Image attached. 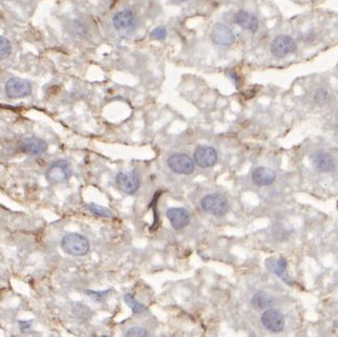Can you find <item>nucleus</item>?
Here are the masks:
<instances>
[{
    "label": "nucleus",
    "mask_w": 338,
    "mask_h": 337,
    "mask_svg": "<svg viewBox=\"0 0 338 337\" xmlns=\"http://www.w3.org/2000/svg\"><path fill=\"white\" fill-rule=\"evenodd\" d=\"M61 248L72 256H84L89 251V243L85 236L79 233H68L63 236Z\"/></svg>",
    "instance_id": "f257e3e1"
},
{
    "label": "nucleus",
    "mask_w": 338,
    "mask_h": 337,
    "mask_svg": "<svg viewBox=\"0 0 338 337\" xmlns=\"http://www.w3.org/2000/svg\"><path fill=\"white\" fill-rule=\"evenodd\" d=\"M204 211L215 216L226 215L229 210V202L223 194L211 193L204 196L201 202Z\"/></svg>",
    "instance_id": "f03ea898"
},
{
    "label": "nucleus",
    "mask_w": 338,
    "mask_h": 337,
    "mask_svg": "<svg viewBox=\"0 0 338 337\" xmlns=\"http://www.w3.org/2000/svg\"><path fill=\"white\" fill-rule=\"evenodd\" d=\"M5 94L10 99H20L29 97L33 92V85L30 81L13 77L5 83Z\"/></svg>",
    "instance_id": "7ed1b4c3"
},
{
    "label": "nucleus",
    "mask_w": 338,
    "mask_h": 337,
    "mask_svg": "<svg viewBox=\"0 0 338 337\" xmlns=\"http://www.w3.org/2000/svg\"><path fill=\"white\" fill-rule=\"evenodd\" d=\"M115 183L117 188L124 194H135L141 186L139 175L133 171H122L116 175Z\"/></svg>",
    "instance_id": "20e7f679"
},
{
    "label": "nucleus",
    "mask_w": 338,
    "mask_h": 337,
    "mask_svg": "<svg viewBox=\"0 0 338 337\" xmlns=\"http://www.w3.org/2000/svg\"><path fill=\"white\" fill-rule=\"evenodd\" d=\"M72 174L70 165L65 160H57L48 167L45 177L51 184H59L65 182Z\"/></svg>",
    "instance_id": "39448f33"
},
{
    "label": "nucleus",
    "mask_w": 338,
    "mask_h": 337,
    "mask_svg": "<svg viewBox=\"0 0 338 337\" xmlns=\"http://www.w3.org/2000/svg\"><path fill=\"white\" fill-rule=\"evenodd\" d=\"M167 165L178 174H190L194 170V161L185 153H174L167 160Z\"/></svg>",
    "instance_id": "423d86ee"
},
{
    "label": "nucleus",
    "mask_w": 338,
    "mask_h": 337,
    "mask_svg": "<svg viewBox=\"0 0 338 337\" xmlns=\"http://www.w3.org/2000/svg\"><path fill=\"white\" fill-rule=\"evenodd\" d=\"M270 50L272 55L276 58H284L296 51V43L292 37L287 35H278L272 41Z\"/></svg>",
    "instance_id": "0eeeda50"
},
{
    "label": "nucleus",
    "mask_w": 338,
    "mask_h": 337,
    "mask_svg": "<svg viewBox=\"0 0 338 337\" xmlns=\"http://www.w3.org/2000/svg\"><path fill=\"white\" fill-rule=\"evenodd\" d=\"M262 324L271 332L277 333L284 330L285 316L278 309L268 308L262 315Z\"/></svg>",
    "instance_id": "6e6552de"
},
{
    "label": "nucleus",
    "mask_w": 338,
    "mask_h": 337,
    "mask_svg": "<svg viewBox=\"0 0 338 337\" xmlns=\"http://www.w3.org/2000/svg\"><path fill=\"white\" fill-rule=\"evenodd\" d=\"M194 164L201 168L213 167L217 162V152L210 146H200L193 153Z\"/></svg>",
    "instance_id": "1a4fd4ad"
},
{
    "label": "nucleus",
    "mask_w": 338,
    "mask_h": 337,
    "mask_svg": "<svg viewBox=\"0 0 338 337\" xmlns=\"http://www.w3.org/2000/svg\"><path fill=\"white\" fill-rule=\"evenodd\" d=\"M211 39L215 44L228 46L235 41V34L231 27L224 23H216L211 31Z\"/></svg>",
    "instance_id": "9d476101"
},
{
    "label": "nucleus",
    "mask_w": 338,
    "mask_h": 337,
    "mask_svg": "<svg viewBox=\"0 0 338 337\" xmlns=\"http://www.w3.org/2000/svg\"><path fill=\"white\" fill-rule=\"evenodd\" d=\"M166 217L174 229L185 228L190 224V214L185 208H169L166 211Z\"/></svg>",
    "instance_id": "9b49d317"
},
{
    "label": "nucleus",
    "mask_w": 338,
    "mask_h": 337,
    "mask_svg": "<svg viewBox=\"0 0 338 337\" xmlns=\"http://www.w3.org/2000/svg\"><path fill=\"white\" fill-rule=\"evenodd\" d=\"M252 182L257 186H269L274 183L276 174L268 167L259 166L253 169L251 173Z\"/></svg>",
    "instance_id": "f8f14e48"
},
{
    "label": "nucleus",
    "mask_w": 338,
    "mask_h": 337,
    "mask_svg": "<svg viewBox=\"0 0 338 337\" xmlns=\"http://www.w3.org/2000/svg\"><path fill=\"white\" fill-rule=\"evenodd\" d=\"M234 22L242 29L255 33L258 30L259 22L256 16L247 11H238L234 15Z\"/></svg>",
    "instance_id": "ddd939ff"
},
{
    "label": "nucleus",
    "mask_w": 338,
    "mask_h": 337,
    "mask_svg": "<svg viewBox=\"0 0 338 337\" xmlns=\"http://www.w3.org/2000/svg\"><path fill=\"white\" fill-rule=\"evenodd\" d=\"M112 24L117 31H128L135 26V15L130 10L118 12L112 18Z\"/></svg>",
    "instance_id": "4468645a"
},
{
    "label": "nucleus",
    "mask_w": 338,
    "mask_h": 337,
    "mask_svg": "<svg viewBox=\"0 0 338 337\" xmlns=\"http://www.w3.org/2000/svg\"><path fill=\"white\" fill-rule=\"evenodd\" d=\"M21 149L30 156H39L47 149V144L39 138H29L21 145Z\"/></svg>",
    "instance_id": "2eb2a0df"
},
{
    "label": "nucleus",
    "mask_w": 338,
    "mask_h": 337,
    "mask_svg": "<svg viewBox=\"0 0 338 337\" xmlns=\"http://www.w3.org/2000/svg\"><path fill=\"white\" fill-rule=\"evenodd\" d=\"M313 164L316 169L321 172L332 171L335 167L333 158L325 151H317L313 154Z\"/></svg>",
    "instance_id": "dca6fc26"
},
{
    "label": "nucleus",
    "mask_w": 338,
    "mask_h": 337,
    "mask_svg": "<svg viewBox=\"0 0 338 337\" xmlns=\"http://www.w3.org/2000/svg\"><path fill=\"white\" fill-rule=\"evenodd\" d=\"M273 305V298L265 292H257L251 298V306L256 310H265Z\"/></svg>",
    "instance_id": "f3484780"
},
{
    "label": "nucleus",
    "mask_w": 338,
    "mask_h": 337,
    "mask_svg": "<svg viewBox=\"0 0 338 337\" xmlns=\"http://www.w3.org/2000/svg\"><path fill=\"white\" fill-rule=\"evenodd\" d=\"M124 300H125L126 305H127L131 309V311L135 314H140V313H142L146 310V307L143 304H141L140 301H138L135 297L131 295V294H125Z\"/></svg>",
    "instance_id": "a211bd4d"
},
{
    "label": "nucleus",
    "mask_w": 338,
    "mask_h": 337,
    "mask_svg": "<svg viewBox=\"0 0 338 337\" xmlns=\"http://www.w3.org/2000/svg\"><path fill=\"white\" fill-rule=\"evenodd\" d=\"M12 54V44L5 37L0 36V60L9 58Z\"/></svg>",
    "instance_id": "6ab92c4d"
},
{
    "label": "nucleus",
    "mask_w": 338,
    "mask_h": 337,
    "mask_svg": "<svg viewBox=\"0 0 338 337\" xmlns=\"http://www.w3.org/2000/svg\"><path fill=\"white\" fill-rule=\"evenodd\" d=\"M87 208L94 215H97L99 217H105V219H108V217L111 216V212L106 207H102L97 204H89Z\"/></svg>",
    "instance_id": "aec40b11"
},
{
    "label": "nucleus",
    "mask_w": 338,
    "mask_h": 337,
    "mask_svg": "<svg viewBox=\"0 0 338 337\" xmlns=\"http://www.w3.org/2000/svg\"><path fill=\"white\" fill-rule=\"evenodd\" d=\"M286 268H287V261L285 258H280L277 262H275L272 265L273 272L278 276H281L284 274Z\"/></svg>",
    "instance_id": "412c9836"
},
{
    "label": "nucleus",
    "mask_w": 338,
    "mask_h": 337,
    "mask_svg": "<svg viewBox=\"0 0 338 337\" xmlns=\"http://www.w3.org/2000/svg\"><path fill=\"white\" fill-rule=\"evenodd\" d=\"M126 336H128V337H146V336H149V333L147 332L146 330L143 328L133 327L130 330H128L127 333H126Z\"/></svg>",
    "instance_id": "4be33fe9"
},
{
    "label": "nucleus",
    "mask_w": 338,
    "mask_h": 337,
    "mask_svg": "<svg viewBox=\"0 0 338 337\" xmlns=\"http://www.w3.org/2000/svg\"><path fill=\"white\" fill-rule=\"evenodd\" d=\"M150 36L153 39L162 41V40L166 39V37H167V30L165 29L164 26H158L154 30H152Z\"/></svg>",
    "instance_id": "5701e85b"
},
{
    "label": "nucleus",
    "mask_w": 338,
    "mask_h": 337,
    "mask_svg": "<svg viewBox=\"0 0 338 337\" xmlns=\"http://www.w3.org/2000/svg\"><path fill=\"white\" fill-rule=\"evenodd\" d=\"M109 292H110V290L103 291V292H100V291H89L88 290V291H86V294L91 299H95L97 301H99V303H101V301L108 295Z\"/></svg>",
    "instance_id": "b1692460"
},
{
    "label": "nucleus",
    "mask_w": 338,
    "mask_h": 337,
    "mask_svg": "<svg viewBox=\"0 0 338 337\" xmlns=\"http://www.w3.org/2000/svg\"><path fill=\"white\" fill-rule=\"evenodd\" d=\"M327 98H328V93H327V90L325 89H318L317 92H316L315 94V97H314V99L316 102H323V101H326L327 100Z\"/></svg>",
    "instance_id": "393cba45"
},
{
    "label": "nucleus",
    "mask_w": 338,
    "mask_h": 337,
    "mask_svg": "<svg viewBox=\"0 0 338 337\" xmlns=\"http://www.w3.org/2000/svg\"><path fill=\"white\" fill-rule=\"evenodd\" d=\"M171 1H173V2H178V3H180V2H183V1H186V0H171Z\"/></svg>",
    "instance_id": "a878e982"
}]
</instances>
